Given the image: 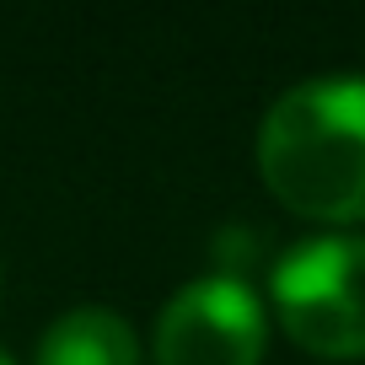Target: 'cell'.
<instances>
[{"label":"cell","instance_id":"1","mask_svg":"<svg viewBox=\"0 0 365 365\" xmlns=\"http://www.w3.org/2000/svg\"><path fill=\"white\" fill-rule=\"evenodd\" d=\"M258 172L307 220H365V76L301 81L274 97L258 124Z\"/></svg>","mask_w":365,"mask_h":365},{"label":"cell","instance_id":"2","mask_svg":"<svg viewBox=\"0 0 365 365\" xmlns=\"http://www.w3.org/2000/svg\"><path fill=\"white\" fill-rule=\"evenodd\" d=\"M279 328L312 354L365 360V237L296 242L269 274Z\"/></svg>","mask_w":365,"mask_h":365},{"label":"cell","instance_id":"3","mask_svg":"<svg viewBox=\"0 0 365 365\" xmlns=\"http://www.w3.org/2000/svg\"><path fill=\"white\" fill-rule=\"evenodd\" d=\"M263 307L237 274H210L182 285L156 322V365H258Z\"/></svg>","mask_w":365,"mask_h":365},{"label":"cell","instance_id":"4","mask_svg":"<svg viewBox=\"0 0 365 365\" xmlns=\"http://www.w3.org/2000/svg\"><path fill=\"white\" fill-rule=\"evenodd\" d=\"M38 365H140V344L118 312L76 307L43 333Z\"/></svg>","mask_w":365,"mask_h":365},{"label":"cell","instance_id":"5","mask_svg":"<svg viewBox=\"0 0 365 365\" xmlns=\"http://www.w3.org/2000/svg\"><path fill=\"white\" fill-rule=\"evenodd\" d=\"M0 365H11V360H6V354H0Z\"/></svg>","mask_w":365,"mask_h":365}]
</instances>
